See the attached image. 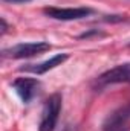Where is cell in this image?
I'll return each mask as SVG.
<instances>
[{
	"instance_id": "1",
	"label": "cell",
	"mask_w": 130,
	"mask_h": 131,
	"mask_svg": "<svg viewBox=\"0 0 130 131\" xmlns=\"http://www.w3.org/2000/svg\"><path fill=\"white\" fill-rule=\"evenodd\" d=\"M61 102L63 98L60 93H54L46 99L43 110H41V117L38 124V131H54L57 127L60 111H61Z\"/></svg>"
},
{
	"instance_id": "2",
	"label": "cell",
	"mask_w": 130,
	"mask_h": 131,
	"mask_svg": "<svg viewBox=\"0 0 130 131\" xmlns=\"http://www.w3.org/2000/svg\"><path fill=\"white\" fill-rule=\"evenodd\" d=\"M46 50H51V44L46 41H32V43H20L15 44L12 47L3 49L2 55L5 58H15V60H22V58H31L35 55H40Z\"/></svg>"
},
{
	"instance_id": "3",
	"label": "cell",
	"mask_w": 130,
	"mask_h": 131,
	"mask_svg": "<svg viewBox=\"0 0 130 131\" xmlns=\"http://www.w3.org/2000/svg\"><path fill=\"white\" fill-rule=\"evenodd\" d=\"M44 15L54 20H61V21H72V20H81L89 15H92L95 11L90 8H55V6H48L43 9Z\"/></svg>"
},
{
	"instance_id": "4",
	"label": "cell",
	"mask_w": 130,
	"mask_h": 131,
	"mask_svg": "<svg viewBox=\"0 0 130 131\" xmlns=\"http://www.w3.org/2000/svg\"><path fill=\"white\" fill-rule=\"evenodd\" d=\"M129 122H130V104H126L115 111H112L106 121L103 122V130L104 131H129Z\"/></svg>"
},
{
	"instance_id": "5",
	"label": "cell",
	"mask_w": 130,
	"mask_h": 131,
	"mask_svg": "<svg viewBox=\"0 0 130 131\" xmlns=\"http://www.w3.org/2000/svg\"><path fill=\"white\" fill-rule=\"evenodd\" d=\"M97 82L99 85H109V84H121L130 82V63L119 64L113 69L106 70L98 76Z\"/></svg>"
},
{
	"instance_id": "6",
	"label": "cell",
	"mask_w": 130,
	"mask_h": 131,
	"mask_svg": "<svg viewBox=\"0 0 130 131\" xmlns=\"http://www.w3.org/2000/svg\"><path fill=\"white\" fill-rule=\"evenodd\" d=\"M12 87L25 104H29L40 89V82L35 78H17L12 82Z\"/></svg>"
},
{
	"instance_id": "7",
	"label": "cell",
	"mask_w": 130,
	"mask_h": 131,
	"mask_svg": "<svg viewBox=\"0 0 130 131\" xmlns=\"http://www.w3.org/2000/svg\"><path fill=\"white\" fill-rule=\"evenodd\" d=\"M67 53H58V55H54L52 58L43 61V63H38V64H29L25 66L22 70H26V72H31V73H35V75H43L52 69H55L57 66H61L67 60Z\"/></svg>"
},
{
	"instance_id": "8",
	"label": "cell",
	"mask_w": 130,
	"mask_h": 131,
	"mask_svg": "<svg viewBox=\"0 0 130 131\" xmlns=\"http://www.w3.org/2000/svg\"><path fill=\"white\" fill-rule=\"evenodd\" d=\"M92 35H104V34L98 32V29H94V31H90V32H84L80 35V38H89V37H92Z\"/></svg>"
},
{
	"instance_id": "9",
	"label": "cell",
	"mask_w": 130,
	"mask_h": 131,
	"mask_svg": "<svg viewBox=\"0 0 130 131\" xmlns=\"http://www.w3.org/2000/svg\"><path fill=\"white\" fill-rule=\"evenodd\" d=\"M0 23H2V35H5V34L8 32V29H9V26H8V23H6V20L2 17L0 18Z\"/></svg>"
},
{
	"instance_id": "10",
	"label": "cell",
	"mask_w": 130,
	"mask_h": 131,
	"mask_svg": "<svg viewBox=\"0 0 130 131\" xmlns=\"http://www.w3.org/2000/svg\"><path fill=\"white\" fill-rule=\"evenodd\" d=\"M109 18H104L106 21H123L124 18L121 17V15H107Z\"/></svg>"
},
{
	"instance_id": "11",
	"label": "cell",
	"mask_w": 130,
	"mask_h": 131,
	"mask_svg": "<svg viewBox=\"0 0 130 131\" xmlns=\"http://www.w3.org/2000/svg\"><path fill=\"white\" fill-rule=\"evenodd\" d=\"M3 2H6V3H29L32 0H3Z\"/></svg>"
},
{
	"instance_id": "12",
	"label": "cell",
	"mask_w": 130,
	"mask_h": 131,
	"mask_svg": "<svg viewBox=\"0 0 130 131\" xmlns=\"http://www.w3.org/2000/svg\"><path fill=\"white\" fill-rule=\"evenodd\" d=\"M121 131H127V130H121Z\"/></svg>"
},
{
	"instance_id": "13",
	"label": "cell",
	"mask_w": 130,
	"mask_h": 131,
	"mask_svg": "<svg viewBox=\"0 0 130 131\" xmlns=\"http://www.w3.org/2000/svg\"><path fill=\"white\" fill-rule=\"evenodd\" d=\"M129 47H130V43H129Z\"/></svg>"
}]
</instances>
